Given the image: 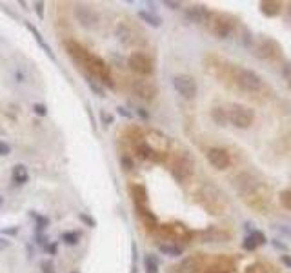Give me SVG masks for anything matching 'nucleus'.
Listing matches in <instances>:
<instances>
[{
	"label": "nucleus",
	"mask_w": 291,
	"mask_h": 273,
	"mask_svg": "<svg viewBox=\"0 0 291 273\" xmlns=\"http://www.w3.org/2000/svg\"><path fill=\"white\" fill-rule=\"evenodd\" d=\"M226 117H228V122L233 124L238 130H246L253 124V118H255V113L253 109L248 108V106H242V104H231L228 109H226Z\"/></svg>",
	"instance_id": "obj_1"
},
{
	"label": "nucleus",
	"mask_w": 291,
	"mask_h": 273,
	"mask_svg": "<svg viewBox=\"0 0 291 273\" xmlns=\"http://www.w3.org/2000/svg\"><path fill=\"white\" fill-rule=\"evenodd\" d=\"M173 88L177 89L179 95H182L184 98H187V100L195 98V95H197V82H195V78L191 75H184V73L175 75Z\"/></svg>",
	"instance_id": "obj_2"
},
{
	"label": "nucleus",
	"mask_w": 291,
	"mask_h": 273,
	"mask_svg": "<svg viewBox=\"0 0 291 273\" xmlns=\"http://www.w3.org/2000/svg\"><path fill=\"white\" fill-rule=\"evenodd\" d=\"M236 80H238V84H240V88H244L246 91H251V93L260 91L264 86L260 75H256L255 71H251V69H238Z\"/></svg>",
	"instance_id": "obj_3"
},
{
	"label": "nucleus",
	"mask_w": 291,
	"mask_h": 273,
	"mask_svg": "<svg viewBox=\"0 0 291 273\" xmlns=\"http://www.w3.org/2000/svg\"><path fill=\"white\" fill-rule=\"evenodd\" d=\"M129 68L139 75H151L153 60L142 51H135V53L129 55Z\"/></svg>",
	"instance_id": "obj_4"
},
{
	"label": "nucleus",
	"mask_w": 291,
	"mask_h": 273,
	"mask_svg": "<svg viewBox=\"0 0 291 273\" xmlns=\"http://www.w3.org/2000/svg\"><path fill=\"white\" fill-rule=\"evenodd\" d=\"M75 17L78 24L86 29H91L98 24V13L95 9H91L88 6H82V4H76L75 6Z\"/></svg>",
	"instance_id": "obj_5"
},
{
	"label": "nucleus",
	"mask_w": 291,
	"mask_h": 273,
	"mask_svg": "<svg viewBox=\"0 0 291 273\" xmlns=\"http://www.w3.org/2000/svg\"><path fill=\"white\" fill-rule=\"evenodd\" d=\"M231 29H233V22L229 20L226 15H211V31L218 37V39H226L231 35Z\"/></svg>",
	"instance_id": "obj_6"
},
{
	"label": "nucleus",
	"mask_w": 291,
	"mask_h": 273,
	"mask_svg": "<svg viewBox=\"0 0 291 273\" xmlns=\"http://www.w3.org/2000/svg\"><path fill=\"white\" fill-rule=\"evenodd\" d=\"M191 171H193V162H191L186 155L181 158H177L173 164V168H171V173H173V177L177 178L179 182H184L186 178H189Z\"/></svg>",
	"instance_id": "obj_7"
},
{
	"label": "nucleus",
	"mask_w": 291,
	"mask_h": 273,
	"mask_svg": "<svg viewBox=\"0 0 291 273\" xmlns=\"http://www.w3.org/2000/svg\"><path fill=\"white\" fill-rule=\"evenodd\" d=\"M208 162L217 170H226L229 162H231V158H229V153L224 148H211L208 151Z\"/></svg>",
	"instance_id": "obj_8"
},
{
	"label": "nucleus",
	"mask_w": 291,
	"mask_h": 273,
	"mask_svg": "<svg viewBox=\"0 0 291 273\" xmlns=\"http://www.w3.org/2000/svg\"><path fill=\"white\" fill-rule=\"evenodd\" d=\"M184 15L193 24H206L208 20H211V11L206 6H189L186 7Z\"/></svg>",
	"instance_id": "obj_9"
},
{
	"label": "nucleus",
	"mask_w": 291,
	"mask_h": 273,
	"mask_svg": "<svg viewBox=\"0 0 291 273\" xmlns=\"http://www.w3.org/2000/svg\"><path fill=\"white\" fill-rule=\"evenodd\" d=\"M133 91L144 100H153L157 95V86L149 80H135L133 82Z\"/></svg>",
	"instance_id": "obj_10"
},
{
	"label": "nucleus",
	"mask_w": 291,
	"mask_h": 273,
	"mask_svg": "<svg viewBox=\"0 0 291 273\" xmlns=\"http://www.w3.org/2000/svg\"><path fill=\"white\" fill-rule=\"evenodd\" d=\"M200 264H202V257H199V255L186 257L179 264V273H197L200 270Z\"/></svg>",
	"instance_id": "obj_11"
},
{
	"label": "nucleus",
	"mask_w": 291,
	"mask_h": 273,
	"mask_svg": "<svg viewBox=\"0 0 291 273\" xmlns=\"http://www.w3.org/2000/svg\"><path fill=\"white\" fill-rule=\"evenodd\" d=\"M24 24H26V27H28V31H29V33H31V35H33V37H35L36 44H38V46H40V48L44 49L46 53H48V57H49V58H51V60L56 62L55 53L51 51V48H49V44H46V42H44V39H42V33H40V31H38V29H36V26H33L31 22H24Z\"/></svg>",
	"instance_id": "obj_12"
},
{
	"label": "nucleus",
	"mask_w": 291,
	"mask_h": 273,
	"mask_svg": "<svg viewBox=\"0 0 291 273\" xmlns=\"http://www.w3.org/2000/svg\"><path fill=\"white\" fill-rule=\"evenodd\" d=\"M11 180H13V184H17V186L28 184L29 182L28 168H26L24 164H15L13 170H11Z\"/></svg>",
	"instance_id": "obj_13"
},
{
	"label": "nucleus",
	"mask_w": 291,
	"mask_h": 273,
	"mask_svg": "<svg viewBox=\"0 0 291 273\" xmlns=\"http://www.w3.org/2000/svg\"><path fill=\"white\" fill-rule=\"evenodd\" d=\"M139 19L142 22H146L147 26H151V27H160V26H162V19H160L159 15L151 13V11H146V9H140V11H139Z\"/></svg>",
	"instance_id": "obj_14"
},
{
	"label": "nucleus",
	"mask_w": 291,
	"mask_h": 273,
	"mask_svg": "<svg viewBox=\"0 0 291 273\" xmlns=\"http://www.w3.org/2000/svg\"><path fill=\"white\" fill-rule=\"evenodd\" d=\"M260 11L266 17H275L280 13V2H260Z\"/></svg>",
	"instance_id": "obj_15"
},
{
	"label": "nucleus",
	"mask_w": 291,
	"mask_h": 273,
	"mask_svg": "<svg viewBox=\"0 0 291 273\" xmlns=\"http://www.w3.org/2000/svg\"><path fill=\"white\" fill-rule=\"evenodd\" d=\"M133 198H135V204L137 206H144L147 202V193H146L144 186H133Z\"/></svg>",
	"instance_id": "obj_16"
},
{
	"label": "nucleus",
	"mask_w": 291,
	"mask_h": 273,
	"mask_svg": "<svg viewBox=\"0 0 291 273\" xmlns=\"http://www.w3.org/2000/svg\"><path fill=\"white\" fill-rule=\"evenodd\" d=\"M60 240L66 246H76L80 240V233L78 232H62L60 233Z\"/></svg>",
	"instance_id": "obj_17"
},
{
	"label": "nucleus",
	"mask_w": 291,
	"mask_h": 273,
	"mask_svg": "<svg viewBox=\"0 0 291 273\" xmlns=\"http://www.w3.org/2000/svg\"><path fill=\"white\" fill-rule=\"evenodd\" d=\"M159 252L167 255V257H181L182 255V248L179 246H173V244H160L159 246Z\"/></svg>",
	"instance_id": "obj_18"
},
{
	"label": "nucleus",
	"mask_w": 291,
	"mask_h": 273,
	"mask_svg": "<svg viewBox=\"0 0 291 273\" xmlns=\"http://www.w3.org/2000/svg\"><path fill=\"white\" fill-rule=\"evenodd\" d=\"M29 217L35 218L36 233H40L42 230H46V228L49 226V218L48 217H42V215H38V213H35V212H29Z\"/></svg>",
	"instance_id": "obj_19"
},
{
	"label": "nucleus",
	"mask_w": 291,
	"mask_h": 273,
	"mask_svg": "<svg viewBox=\"0 0 291 273\" xmlns=\"http://www.w3.org/2000/svg\"><path fill=\"white\" fill-rule=\"evenodd\" d=\"M139 208V215L146 220V224L149 226H157V217H155V213H151L146 206H137Z\"/></svg>",
	"instance_id": "obj_20"
},
{
	"label": "nucleus",
	"mask_w": 291,
	"mask_h": 273,
	"mask_svg": "<svg viewBox=\"0 0 291 273\" xmlns=\"http://www.w3.org/2000/svg\"><path fill=\"white\" fill-rule=\"evenodd\" d=\"M144 266H146V273H159V262H157V259L153 255H146Z\"/></svg>",
	"instance_id": "obj_21"
},
{
	"label": "nucleus",
	"mask_w": 291,
	"mask_h": 273,
	"mask_svg": "<svg viewBox=\"0 0 291 273\" xmlns=\"http://www.w3.org/2000/svg\"><path fill=\"white\" fill-rule=\"evenodd\" d=\"M213 118L217 120V124H218V126H224V124L228 122V117H226V109L215 108V109H213Z\"/></svg>",
	"instance_id": "obj_22"
},
{
	"label": "nucleus",
	"mask_w": 291,
	"mask_h": 273,
	"mask_svg": "<svg viewBox=\"0 0 291 273\" xmlns=\"http://www.w3.org/2000/svg\"><path fill=\"white\" fill-rule=\"evenodd\" d=\"M86 82H88V88H90L91 91L95 93V95H97V97H104V89L100 88V86H98L95 80H91V77H88V78H86Z\"/></svg>",
	"instance_id": "obj_23"
},
{
	"label": "nucleus",
	"mask_w": 291,
	"mask_h": 273,
	"mask_svg": "<svg viewBox=\"0 0 291 273\" xmlns=\"http://www.w3.org/2000/svg\"><path fill=\"white\" fill-rule=\"evenodd\" d=\"M31 111H33L36 117H48V106H46V104L35 102L31 106Z\"/></svg>",
	"instance_id": "obj_24"
},
{
	"label": "nucleus",
	"mask_w": 291,
	"mask_h": 273,
	"mask_svg": "<svg viewBox=\"0 0 291 273\" xmlns=\"http://www.w3.org/2000/svg\"><path fill=\"white\" fill-rule=\"evenodd\" d=\"M78 220L84 222V224L88 226V228H97V220L93 217H90L88 213H78Z\"/></svg>",
	"instance_id": "obj_25"
},
{
	"label": "nucleus",
	"mask_w": 291,
	"mask_h": 273,
	"mask_svg": "<svg viewBox=\"0 0 291 273\" xmlns=\"http://www.w3.org/2000/svg\"><path fill=\"white\" fill-rule=\"evenodd\" d=\"M280 202H282V206L284 208H288V210H291V190H286L280 193Z\"/></svg>",
	"instance_id": "obj_26"
},
{
	"label": "nucleus",
	"mask_w": 291,
	"mask_h": 273,
	"mask_svg": "<svg viewBox=\"0 0 291 273\" xmlns=\"http://www.w3.org/2000/svg\"><path fill=\"white\" fill-rule=\"evenodd\" d=\"M46 253L51 255V257H55L56 253H58V242H48L46 244Z\"/></svg>",
	"instance_id": "obj_27"
},
{
	"label": "nucleus",
	"mask_w": 291,
	"mask_h": 273,
	"mask_svg": "<svg viewBox=\"0 0 291 273\" xmlns=\"http://www.w3.org/2000/svg\"><path fill=\"white\" fill-rule=\"evenodd\" d=\"M11 153V146L6 140H0V157H7Z\"/></svg>",
	"instance_id": "obj_28"
},
{
	"label": "nucleus",
	"mask_w": 291,
	"mask_h": 273,
	"mask_svg": "<svg viewBox=\"0 0 291 273\" xmlns=\"http://www.w3.org/2000/svg\"><path fill=\"white\" fill-rule=\"evenodd\" d=\"M244 248H246V250H255L256 246V242H255V239H253V237H251V235H248V237H246V239H244Z\"/></svg>",
	"instance_id": "obj_29"
},
{
	"label": "nucleus",
	"mask_w": 291,
	"mask_h": 273,
	"mask_svg": "<svg viewBox=\"0 0 291 273\" xmlns=\"http://www.w3.org/2000/svg\"><path fill=\"white\" fill-rule=\"evenodd\" d=\"M40 270H42V273H56L55 272V266L49 262V260H44L40 264Z\"/></svg>",
	"instance_id": "obj_30"
},
{
	"label": "nucleus",
	"mask_w": 291,
	"mask_h": 273,
	"mask_svg": "<svg viewBox=\"0 0 291 273\" xmlns=\"http://www.w3.org/2000/svg\"><path fill=\"white\" fill-rule=\"evenodd\" d=\"M18 232H20L18 226H15V228H4V230H2V235H4V237H15Z\"/></svg>",
	"instance_id": "obj_31"
},
{
	"label": "nucleus",
	"mask_w": 291,
	"mask_h": 273,
	"mask_svg": "<svg viewBox=\"0 0 291 273\" xmlns=\"http://www.w3.org/2000/svg\"><path fill=\"white\" fill-rule=\"evenodd\" d=\"M282 73H284L286 82L290 84V88H291V62H288V64H284V68H282Z\"/></svg>",
	"instance_id": "obj_32"
},
{
	"label": "nucleus",
	"mask_w": 291,
	"mask_h": 273,
	"mask_svg": "<svg viewBox=\"0 0 291 273\" xmlns=\"http://www.w3.org/2000/svg\"><path fill=\"white\" fill-rule=\"evenodd\" d=\"M11 240L7 239V237H4V235H0V252H4V250H9L11 248Z\"/></svg>",
	"instance_id": "obj_33"
},
{
	"label": "nucleus",
	"mask_w": 291,
	"mask_h": 273,
	"mask_svg": "<svg viewBox=\"0 0 291 273\" xmlns=\"http://www.w3.org/2000/svg\"><path fill=\"white\" fill-rule=\"evenodd\" d=\"M33 7H35V13H36V17H38V19H44V2H35V4H33Z\"/></svg>",
	"instance_id": "obj_34"
},
{
	"label": "nucleus",
	"mask_w": 291,
	"mask_h": 273,
	"mask_svg": "<svg viewBox=\"0 0 291 273\" xmlns=\"http://www.w3.org/2000/svg\"><path fill=\"white\" fill-rule=\"evenodd\" d=\"M100 120H102V124H104V126H109V124H113V115H109V113L102 111V113H100Z\"/></svg>",
	"instance_id": "obj_35"
},
{
	"label": "nucleus",
	"mask_w": 291,
	"mask_h": 273,
	"mask_svg": "<svg viewBox=\"0 0 291 273\" xmlns=\"http://www.w3.org/2000/svg\"><path fill=\"white\" fill-rule=\"evenodd\" d=\"M246 273H266V270L260 264H253V266H250L246 270Z\"/></svg>",
	"instance_id": "obj_36"
},
{
	"label": "nucleus",
	"mask_w": 291,
	"mask_h": 273,
	"mask_svg": "<svg viewBox=\"0 0 291 273\" xmlns=\"http://www.w3.org/2000/svg\"><path fill=\"white\" fill-rule=\"evenodd\" d=\"M117 113H118V115H122V117H126V118H131V111H127V109H126V108H122V106H118V108H117Z\"/></svg>",
	"instance_id": "obj_37"
},
{
	"label": "nucleus",
	"mask_w": 291,
	"mask_h": 273,
	"mask_svg": "<svg viewBox=\"0 0 291 273\" xmlns=\"http://www.w3.org/2000/svg\"><path fill=\"white\" fill-rule=\"evenodd\" d=\"M164 6L171 7V9H179L182 4H181V2H173V0H164Z\"/></svg>",
	"instance_id": "obj_38"
},
{
	"label": "nucleus",
	"mask_w": 291,
	"mask_h": 273,
	"mask_svg": "<svg viewBox=\"0 0 291 273\" xmlns=\"http://www.w3.org/2000/svg\"><path fill=\"white\" fill-rule=\"evenodd\" d=\"M120 160H122V164H124V168H126V170H131V168H133L131 160H129V158H127V157H122V158H120Z\"/></svg>",
	"instance_id": "obj_39"
},
{
	"label": "nucleus",
	"mask_w": 291,
	"mask_h": 273,
	"mask_svg": "<svg viewBox=\"0 0 291 273\" xmlns=\"http://www.w3.org/2000/svg\"><path fill=\"white\" fill-rule=\"evenodd\" d=\"M137 113H139V115L142 117L144 120H147V118H149V113H147V111H144L142 108H137Z\"/></svg>",
	"instance_id": "obj_40"
},
{
	"label": "nucleus",
	"mask_w": 291,
	"mask_h": 273,
	"mask_svg": "<svg viewBox=\"0 0 291 273\" xmlns=\"http://www.w3.org/2000/svg\"><path fill=\"white\" fill-rule=\"evenodd\" d=\"M282 262H284L286 266L291 268V257H290V255H282Z\"/></svg>",
	"instance_id": "obj_41"
},
{
	"label": "nucleus",
	"mask_w": 291,
	"mask_h": 273,
	"mask_svg": "<svg viewBox=\"0 0 291 273\" xmlns=\"http://www.w3.org/2000/svg\"><path fill=\"white\" fill-rule=\"evenodd\" d=\"M2 200H4V198H2V195H0V206H2Z\"/></svg>",
	"instance_id": "obj_42"
},
{
	"label": "nucleus",
	"mask_w": 291,
	"mask_h": 273,
	"mask_svg": "<svg viewBox=\"0 0 291 273\" xmlns=\"http://www.w3.org/2000/svg\"><path fill=\"white\" fill-rule=\"evenodd\" d=\"M73 273H80V272H73Z\"/></svg>",
	"instance_id": "obj_43"
}]
</instances>
